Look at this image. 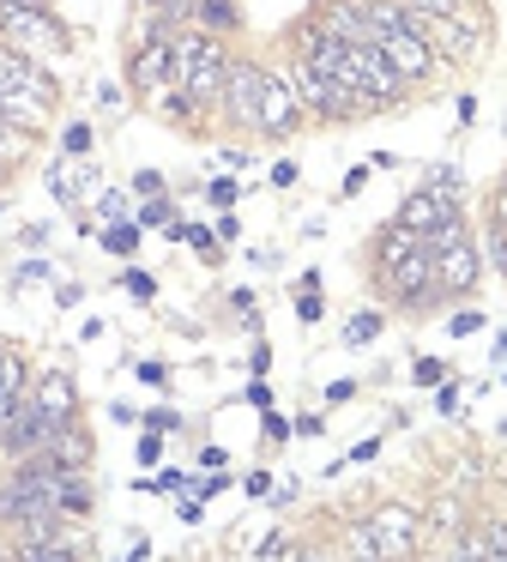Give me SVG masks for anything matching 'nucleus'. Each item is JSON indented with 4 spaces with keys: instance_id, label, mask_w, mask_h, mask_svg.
Returning <instances> with one entry per match:
<instances>
[{
    "instance_id": "393cba45",
    "label": "nucleus",
    "mask_w": 507,
    "mask_h": 562,
    "mask_svg": "<svg viewBox=\"0 0 507 562\" xmlns=\"http://www.w3.org/2000/svg\"><path fill=\"white\" fill-rule=\"evenodd\" d=\"M441 375H447V369L435 363V357H417V381H422V387H429V381H441Z\"/></svg>"
},
{
    "instance_id": "c85d7f7f",
    "label": "nucleus",
    "mask_w": 507,
    "mask_h": 562,
    "mask_svg": "<svg viewBox=\"0 0 507 562\" xmlns=\"http://www.w3.org/2000/svg\"><path fill=\"white\" fill-rule=\"evenodd\" d=\"M296 315H302V321H320V296H314V291H302V303H296Z\"/></svg>"
},
{
    "instance_id": "9d476101",
    "label": "nucleus",
    "mask_w": 507,
    "mask_h": 562,
    "mask_svg": "<svg viewBox=\"0 0 507 562\" xmlns=\"http://www.w3.org/2000/svg\"><path fill=\"white\" fill-rule=\"evenodd\" d=\"M320 25L333 31L338 43H374V37H369V19H362V7H326Z\"/></svg>"
},
{
    "instance_id": "ddd939ff",
    "label": "nucleus",
    "mask_w": 507,
    "mask_h": 562,
    "mask_svg": "<svg viewBox=\"0 0 507 562\" xmlns=\"http://www.w3.org/2000/svg\"><path fill=\"white\" fill-rule=\"evenodd\" d=\"M31 400L43 405L48 417H60V424H67V417H72V381H67V375H48L43 387L31 393Z\"/></svg>"
},
{
    "instance_id": "0eeeda50",
    "label": "nucleus",
    "mask_w": 507,
    "mask_h": 562,
    "mask_svg": "<svg viewBox=\"0 0 507 562\" xmlns=\"http://www.w3.org/2000/svg\"><path fill=\"white\" fill-rule=\"evenodd\" d=\"M398 224H410L417 236H441V231H459V200H441V194H429V188H417V194L398 206Z\"/></svg>"
},
{
    "instance_id": "6ab92c4d",
    "label": "nucleus",
    "mask_w": 507,
    "mask_h": 562,
    "mask_svg": "<svg viewBox=\"0 0 507 562\" xmlns=\"http://www.w3.org/2000/svg\"><path fill=\"white\" fill-rule=\"evenodd\" d=\"M60 151H67V158H84V151H91V127L72 122V127H67V139H60Z\"/></svg>"
},
{
    "instance_id": "c756f323",
    "label": "nucleus",
    "mask_w": 507,
    "mask_h": 562,
    "mask_svg": "<svg viewBox=\"0 0 507 562\" xmlns=\"http://www.w3.org/2000/svg\"><path fill=\"white\" fill-rule=\"evenodd\" d=\"M483 327V315H471V308H465V315H453V333H459V339H465V333H477Z\"/></svg>"
},
{
    "instance_id": "f8f14e48",
    "label": "nucleus",
    "mask_w": 507,
    "mask_h": 562,
    "mask_svg": "<svg viewBox=\"0 0 507 562\" xmlns=\"http://www.w3.org/2000/svg\"><path fill=\"white\" fill-rule=\"evenodd\" d=\"M417 243H422V236L410 231V224H398V218H393V224H386L381 236H374V255H381V272L393 267L398 255H410V248H417Z\"/></svg>"
},
{
    "instance_id": "f03ea898",
    "label": "nucleus",
    "mask_w": 507,
    "mask_h": 562,
    "mask_svg": "<svg viewBox=\"0 0 507 562\" xmlns=\"http://www.w3.org/2000/svg\"><path fill=\"white\" fill-rule=\"evenodd\" d=\"M429 248H435V291L465 296L471 284H477V243L465 236V224H459V231L429 236Z\"/></svg>"
},
{
    "instance_id": "9b49d317",
    "label": "nucleus",
    "mask_w": 507,
    "mask_h": 562,
    "mask_svg": "<svg viewBox=\"0 0 507 562\" xmlns=\"http://www.w3.org/2000/svg\"><path fill=\"white\" fill-rule=\"evenodd\" d=\"M369 526H374V532H386V538H381L386 550H405L410 538H417V514H410V508H381Z\"/></svg>"
},
{
    "instance_id": "f3484780",
    "label": "nucleus",
    "mask_w": 507,
    "mask_h": 562,
    "mask_svg": "<svg viewBox=\"0 0 507 562\" xmlns=\"http://www.w3.org/2000/svg\"><path fill=\"white\" fill-rule=\"evenodd\" d=\"M374 333H381V315H374V308H362V315H350V327H345V345H369Z\"/></svg>"
},
{
    "instance_id": "4468645a",
    "label": "nucleus",
    "mask_w": 507,
    "mask_h": 562,
    "mask_svg": "<svg viewBox=\"0 0 507 562\" xmlns=\"http://www.w3.org/2000/svg\"><path fill=\"white\" fill-rule=\"evenodd\" d=\"M193 19H200L205 31H236L241 25V7H236V0H193Z\"/></svg>"
},
{
    "instance_id": "5701e85b",
    "label": "nucleus",
    "mask_w": 507,
    "mask_h": 562,
    "mask_svg": "<svg viewBox=\"0 0 507 562\" xmlns=\"http://www.w3.org/2000/svg\"><path fill=\"white\" fill-rule=\"evenodd\" d=\"M139 224H169V200H145V212H139Z\"/></svg>"
},
{
    "instance_id": "7c9ffc66",
    "label": "nucleus",
    "mask_w": 507,
    "mask_h": 562,
    "mask_svg": "<svg viewBox=\"0 0 507 562\" xmlns=\"http://www.w3.org/2000/svg\"><path fill=\"white\" fill-rule=\"evenodd\" d=\"M145 429H181V417L176 412H151V417H145Z\"/></svg>"
},
{
    "instance_id": "6e6552de",
    "label": "nucleus",
    "mask_w": 507,
    "mask_h": 562,
    "mask_svg": "<svg viewBox=\"0 0 507 562\" xmlns=\"http://www.w3.org/2000/svg\"><path fill=\"white\" fill-rule=\"evenodd\" d=\"M260 67H248V61H229V74H224V110H229V122H241V127H254V115H260Z\"/></svg>"
},
{
    "instance_id": "b1692460",
    "label": "nucleus",
    "mask_w": 507,
    "mask_h": 562,
    "mask_svg": "<svg viewBox=\"0 0 507 562\" xmlns=\"http://www.w3.org/2000/svg\"><path fill=\"white\" fill-rule=\"evenodd\" d=\"M266 436H272V441H290V424L272 412V405H266Z\"/></svg>"
},
{
    "instance_id": "2eb2a0df",
    "label": "nucleus",
    "mask_w": 507,
    "mask_h": 562,
    "mask_svg": "<svg viewBox=\"0 0 507 562\" xmlns=\"http://www.w3.org/2000/svg\"><path fill=\"white\" fill-rule=\"evenodd\" d=\"M422 188H429V194H441V200H459L465 176H459L453 164H429V170H422Z\"/></svg>"
},
{
    "instance_id": "423d86ee",
    "label": "nucleus",
    "mask_w": 507,
    "mask_h": 562,
    "mask_svg": "<svg viewBox=\"0 0 507 562\" xmlns=\"http://www.w3.org/2000/svg\"><path fill=\"white\" fill-rule=\"evenodd\" d=\"M296 122H302V103H296V91H290V79L266 74L260 79V115H254V127L284 139V134H296Z\"/></svg>"
},
{
    "instance_id": "a878e982",
    "label": "nucleus",
    "mask_w": 507,
    "mask_h": 562,
    "mask_svg": "<svg viewBox=\"0 0 507 562\" xmlns=\"http://www.w3.org/2000/svg\"><path fill=\"white\" fill-rule=\"evenodd\" d=\"M248 405H260V412H266V405H272V387H266V381H260V375H254V381H248Z\"/></svg>"
},
{
    "instance_id": "aec40b11",
    "label": "nucleus",
    "mask_w": 507,
    "mask_h": 562,
    "mask_svg": "<svg viewBox=\"0 0 507 562\" xmlns=\"http://www.w3.org/2000/svg\"><path fill=\"white\" fill-rule=\"evenodd\" d=\"M236 194H241V188L229 182V176H224V182H212V188H205V200H212L217 212H229V206H236Z\"/></svg>"
},
{
    "instance_id": "4be33fe9",
    "label": "nucleus",
    "mask_w": 507,
    "mask_h": 562,
    "mask_svg": "<svg viewBox=\"0 0 507 562\" xmlns=\"http://www.w3.org/2000/svg\"><path fill=\"white\" fill-rule=\"evenodd\" d=\"M217 490H229V477L217 465H212V477H193V496H217Z\"/></svg>"
},
{
    "instance_id": "39448f33",
    "label": "nucleus",
    "mask_w": 507,
    "mask_h": 562,
    "mask_svg": "<svg viewBox=\"0 0 507 562\" xmlns=\"http://www.w3.org/2000/svg\"><path fill=\"white\" fill-rule=\"evenodd\" d=\"M374 49L386 55V67H393L405 86H410V79H429L435 74V49L417 37V31H381V37H374Z\"/></svg>"
},
{
    "instance_id": "412c9836",
    "label": "nucleus",
    "mask_w": 507,
    "mask_h": 562,
    "mask_svg": "<svg viewBox=\"0 0 507 562\" xmlns=\"http://www.w3.org/2000/svg\"><path fill=\"white\" fill-rule=\"evenodd\" d=\"M489 260L507 272V224H489Z\"/></svg>"
},
{
    "instance_id": "7ed1b4c3",
    "label": "nucleus",
    "mask_w": 507,
    "mask_h": 562,
    "mask_svg": "<svg viewBox=\"0 0 507 562\" xmlns=\"http://www.w3.org/2000/svg\"><path fill=\"white\" fill-rule=\"evenodd\" d=\"M0 31H7L12 37V49H60V43H67V31L55 25V13H48V7H7V0H0Z\"/></svg>"
},
{
    "instance_id": "f257e3e1",
    "label": "nucleus",
    "mask_w": 507,
    "mask_h": 562,
    "mask_svg": "<svg viewBox=\"0 0 507 562\" xmlns=\"http://www.w3.org/2000/svg\"><path fill=\"white\" fill-rule=\"evenodd\" d=\"M224 74H229V61H224L212 31H181V37H169V79L181 86L188 103H212L224 91Z\"/></svg>"
},
{
    "instance_id": "cd10ccee",
    "label": "nucleus",
    "mask_w": 507,
    "mask_h": 562,
    "mask_svg": "<svg viewBox=\"0 0 507 562\" xmlns=\"http://www.w3.org/2000/svg\"><path fill=\"white\" fill-rule=\"evenodd\" d=\"M133 188H139V194H157V188H164V176H157V170H139V176H133Z\"/></svg>"
},
{
    "instance_id": "a211bd4d",
    "label": "nucleus",
    "mask_w": 507,
    "mask_h": 562,
    "mask_svg": "<svg viewBox=\"0 0 507 562\" xmlns=\"http://www.w3.org/2000/svg\"><path fill=\"white\" fill-rule=\"evenodd\" d=\"M121 291H127L133 303H151V296H157V279H151V272L133 267V272H121Z\"/></svg>"
},
{
    "instance_id": "20e7f679",
    "label": "nucleus",
    "mask_w": 507,
    "mask_h": 562,
    "mask_svg": "<svg viewBox=\"0 0 507 562\" xmlns=\"http://www.w3.org/2000/svg\"><path fill=\"white\" fill-rule=\"evenodd\" d=\"M386 279H393L398 296H405V308H429L435 303V248H429V236H422L410 255H398L393 267H386Z\"/></svg>"
},
{
    "instance_id": "dca6fc26",
    "label": "nucleus",
    "mask_w": 507,
    "mask_h": 562,
    "mask_svg": "<svg viewBox=\"0 0 507 562\" xmlns=\"http://www.w3.org/2000/svg\"><path fill=\"white\" fill-rule=\"evenodd\" d=\"M103 248H109V255H133V248H139V224L115 218V224L103 231Z\"/></svg>"
},
{
    "instance_id": "1a4fd4ad",
    "label": "nucleus",
    "mask_w": 507,
    "mask_h": 562,
    "mask_svg": "<svg viewBox=\"0 0 507 562\" xmlns=\"http://www.w3.org/2000/svg\"><path fill=\"white\" fill-rule=\"evenodd\" d=\"M55 508L67 514H91V477L79 472V465H60V477H55Z\"/></svg>"
},
{
    "instance_id": "bb28decb",
    "label": "nucleus",
    "mask_w": 507,
    "mask_h": 562,
    "mask_svg": "<svg viewBox=\"0 0 507 562\" xmlns=\"http://www.w3.org/2000/svg\"><path fill=\"white\" fill-rule=\"evenodd\" d=\"M350 393H357V381H333V387H326V405H345Z\"/></svg>"
}]
</instances>
